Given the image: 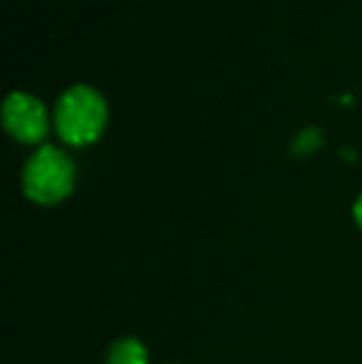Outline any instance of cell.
<instances>
[{
  "label": "cell",
  "mask_w": 362,
  "mask_h": 364,
  "mask_svg": "<svg viewBox=\"0 0 362 364\" xmlns=\"http://www.w3.org/2000/svg\"><path fill=\"white\" fill-rule=\"evenodd\" d=\"M75 186V164L63 149L40 146L28 159L23 171V188L35 203L53 206L70 196Z\"/></svg>",
  "instance_id": "7a4b0ae2"
},
{
  "label": "cell",
  "mask_w": 362,
  "mask_h": 364,
  "mask_svg": "<svg viewBox=\"0 0 362 364\" xmlns=\"http://www.w3.org/2000/svg\"><path fill=\"white\" fill-rule=\"evenodd\" d=\"M355 218H358V223L362 228V196L358 198V203H355Z\"/></svg>",
  "instance_id": "8992f818"
},
{
  "label": "cell",
  "mask_w": 362,
  "mask_h": 364,
  "mask_svg": "<svg viewBox=\"0 0 362 364\" xmlns=\"http://www.w3.org/2000/svg\"><path fill=\"white\" fill-rule=\"evenodd\" d=\"M315 146H320V132L318 129L300 132V134L295 136V141H293V149L298 154H308V151H313Z\"/></svg>",
  "instance_id": "5b68a950"
},
{
  "label": "cell",
  "mask_w": 362,
  "mask_h": 364,
  "mask_svg": "<svg viewBox=\"0 0 362 364\" xmlns=\"http://www.w3.org/2000/svg\"><path fill=\"white\" fill-rule=\"evenodd\" d=\"M107 364H149V355L139 340H119L112 345Z\"/></svg>",
  "instance_id": "277c9868"
},
{
  "label": "cell",
  "mask_w": 362,
  "mask_h": 364,
  "mask_svg": "<svg viewBox=\"0 0 362 364\" xmlns=\"http://www.w3.org/2000/svg\"><path fill=\"white\" fill-rule=\"evenodd\" d=\"M107 122V105L90 85H75L58 100L55 127L68 144L82 146L100 136Z\"/></svg>",
  "instance_id": "6da1fadb"
},
{
  "label": "cell",
  "mask_w": 362,
  "mask_h": 364,
  "mask_svg": "<svg viewBox=\"0 0 362 364\" xmlns=\"http://www.w3.org/2000/svg\"><path fill=\"white\" fill-rule=\"evenodd\" d=\"M5 129L25 144H35L48 134V114L40 100L28 92H10L3 102Z\"/></svg>",
  "instance_id": "3957f363"
}]
</instances>
